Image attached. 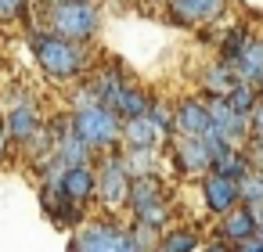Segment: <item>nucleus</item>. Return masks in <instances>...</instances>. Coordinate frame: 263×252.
I'll list each match as a JSON object with an SVG mask.
<instances>
[{
	"mask_svg": "<svg viewBox=\"0 0 263 252\" xmlns=\"http://www.w3.org/2000/svg\"><path fill=\"white\" fill-rule=\"evenodd\" d=\"M249 166H252V162L231 148V151H223V155L213 162V173H220V177H227V180H234V184H238V180H245V177L252 173Z\"/></svg>",
	"mask_w": 263,
	"mask_h": 252,
	"instance_id": "nucleus-18",
	"label": "nucleus"
},
{
	"mask_svg": "<svg viewBox=\"0 0 263 252\" xmlns=\"http://www.w3.org/2000/svg\"><path fill=\"white\" fill-rule=\"evenodd\" d=\"M245 44H249V29H245V26L231 29V33H227V40H223V62L231 65V62L245 51Z\"/></svg>",
	"mask_w": 263,
	"mask_h": 252,
	"instance_id": "nucleus-22",
	"label": "nucleus"
},
{
	"mask_svg": "<svg viewBox=\"0 0 263 252\" xmlns=\"http://www.w3.org/2000/svg\"><path fill=\"white\" fill-rule=\"evenodd\" d=\"M195 245H198L195 230H177V234H170V238L162 241L159 252H195Z\"/></svg>",
	"mask_w": 263,
	"mask_h": 252,
	"instance_id": "nucleus-23",
	"label": "nucleus"
},
{
	"mask_svg": "<svg viewBox=\"0 0 263 252\" xmlns=\"http://www.w3.org/2000/svg\"><path fill=\"white\" fill-rule=\"evenodd\" d=\"M227 220H223V238L227 241H249V238H256V220H252V212H249V205H238V209H227L223 212Z\"/></svg>",
	"mask_w": 263,
	"mask_h": 252,
	"instance_id": "nucleus-16",
	"label": "nucleus"
},
{
	"mask_svg": "<svg viewBox=\"0 0 263 252\" xmlns=\"http://www.w3.org/2000/svg\"><path fill=\"white\" fill-rule=\"evenodd\" d=\"M227 8V0H170V18L177 26H205L216 22Z\"/></svg>",
	"mask_w": 263,
	"mask_h": 252,
	"instance_id": "nucleus-7",
	"label": "nucleus"
},
{
	"mask_svg": "<svg viewBox=\"0 0 263 252\" xmlns=\"http://www.w3.org/2000/svg\"><path fill=\"white\" fill-rule=\"evenodd\" d=\"M119 115L105 105H83L72 115V133L94 151V148H112L119 141Z\"/></svg>",
	"mask_w": 263,
	"mask_h": 252,
	"instance_id": "nucleus-3",
	"label": "nucleus"
},
{
	"mask_svg": "<svg viewBox=\"0 0 263 252\" xmlns=\"http://www.w3.org/2000/svg\"><path fill=\"white\" fill-rule=\"evenodd\" d=\"M234 83H238V76H234V69H231L227 62H216L213 69H205V87H209L216 98H223Z\"/></svg>",
	"mask_w": 263,
	"mask_h": 252,
	"instance_id": "nucleus-20",
	"label": "nucleus"
},
{
	"mask_svg": "<svg viewBox=\"0 0 263 252\" xmlns=\"http://www.w3.org/2000/svg\"><path fill=\"white\" fill-rule=\"evenodd\" d=\"M148 119H152L159 130H170V126H173V112L162 108V105H152V108H148Z\"/></svg>",
	"mask_w": 263,
	"mask_h": 252,
	"instance_id": "nucleus-26",
	"label": "nucleus"
},
{
	"mask_svg": "<svg viewBox=\"0 0 263 252\" xmlns=\"http://www.w3.org/2000/svg\"><path fill=\"white\" fill-rule=\"evenodd\" d=\"M256 177H259V180H263V166H259V173H256Z\"/></svg>",
	"mask_w": 263,
	"mask_h": 252,
	"instance_id": "nucleus-33",
	"label": "nucleus"
},
{
	"mask_svg": "<svg viewBox=\"0 0 263 252\" xmlns=\"http://www.w3.org/2000/svg\"><path fill=\"white\" fill-rule=\"evenodd\" d=\"M126 205L137 212V220L159 227L166 220V205H162V187L155 177H137L130 184V195H126Z\"/></svg>",
	"mask_w": 263,
	"mask_h": 252,
	"instance_id": "nucleus-5",
	"label": "nucleus"
},
{
	"mask_svg": "<svg viewBox=\"0 0 263 252\" xmlns=\"http://www.w3.org/2000/svg\"><path fill=\"white\" fill-rule=\"evenodd\" d=\"M249 212H252V220H256V241H263V202L249 205Z\"/></svg>",
	"mask_w": 263,
	"mask_h": 252,
	"instance_id": "nucleus-29",
	"label": "nucleus"
},
{
	"mask_svg": "<svg viewBox=\"0 0 263 252\" xmlns=\"http://www.w3.org/2000/svg\"><path fill=\"white\" fill-rule=\"evenodd\" d=\"M134 245H137V252H152L155 248V227L152 223H144V220H137V227H134Z\"/></svg>",
	"mask_w": 263,
	"mask_h": 252,
	"instance_id": "nucleus-25",
	"label": "nucleus"
},
{
	"mask_svg": "<svg viewBox=\"0 0 263 252\" xmlns=\"http://www.w3.org/2000/svg\"><path fill=\"white\" fill-rule=\"evenodd\" d=\"M22 8H26V0H0V15H4V18L22 15Z\"/></svg>",
	"mask_w": 263,
	"mask_h": 252,
	"instance_id": "nucleus-28",
	"label": "nucleus"
},
{
	"mask_svg": "<svg viewBox=\"0 0 263 252\" xmlns=\"http://www.w3.org/2000/svg\"><path fill=\"white\" fill-rule=\"evenodd\" d=\"M8 133L15 137V141H29V137H36L44 126H40V108L36 105H29V101H22L18 108H11V115H8Z\"/></svg>",
	"mask_w": 263,
	"mask_h": 252,
	"instance_id": "nucleus-12",
	"label": "nucleus"
},
{
	"mask_svg": "<svg viewBox=\"0 0 263 252\" xmlns=\"http://www.w3.org/2000/svg\"><path fill=\"white\" fill-rule=\"evenodd\" d=\"M231 69H234L238 83L256 87V83H259V76H263V40H249V44H245V51L231 62Z\"/></svg>",
	"mask_w": 263,
	"mask_h": 252,
	"instance_id": "nucleus-11",
	"label": "nucleus"
},
{
	"mask_svg": "<svg viewBox=\"0 0 263 252\" xmlns=\"http://www.w3.org/2000/svg\"><path fill=\"white\" fill-rule=\"evenodd\" d=\"M249 126H252L256 137H263V101L252 105V112H249Z\"/></svg>",
	"mask_w": 263,
	"mask_h": 252,
	"instance_id": "nucleus-27",
	"label": "nucleus"
},
{
	"mask_svg": "<svg viewBox=\"0 0 263 252\" xmlns=\"http://www.w3.org/2000/svg\"><path fill=\"white\" fill-rule=\"evenodd\" d=\"M4 141H8V126H4V115H0V148H4Z\"/></svg>",
	"mask_w": 263,
	"mask_h": 252,
	"instance_id": "nucleus-31",
	"label": "nucleus"
},
{
	"mask_svg": "<svg viewBox=\"0 0 263 252\" xmlns=\"http://www.w3.org/2000/svg\"><path fill=\"white\" fill-rule=\"evenodd\" d=\"M202 198H205L209 212H227V209L238 205V184L220 177V173H209L202 180Z\"/></svg>",
	"mask_w": 263,
	"mask_h": 252,
	"instance_id": "nucleus-9",
	"label": "nucleus"
},
{
	"mask_svg": "<svg viewBox=\"0 0 263 252\" xmlns=\"http://www.w3.org/2000/svg\"><path fill=\"white\" fill-rule=\"evenodd\" d=\"M119 137L130 144V148H155L162 130L148 119V115H137V119H126V126L119 130Z\"/></svg>",
	"mask_w": 263,
	"mask_h": 252,
	"instance_id": "nucleus-14",
	"label": "nucleus"
},
{
	"mask_svg": "<svg viewBox=\"0 0 263 252\" xmlns=\"http://www.w3.org/2000/svg\"><path fill=\"white\" fill-rule=\"evenodd\" d=\"M119 162H123L126 177H130V173H134V177H152L155 148H130V151H126V159H119Z\"/></svg>",
	"mask_w": 263,
	"mask_h": 252,
	"instance_id": "nucleus-19",
	"label": "nucleus"
},
{
	"mask_svg": "<svg viewBox=\"0 0 263 252\" xmlns=\"http://www.w3.org/2000/svg\"><path fill=\"white\" fill-rule=\"evenodd\" d=\"M33 54H36V62L44 65V72L54 76V80H72V76L83 69V51H80L72 40H62V36H54V33L33 36Z\"/></svg>",
	"mask_w": 263,
	"mask_h": 252,
	"instance_id": "nucleus-2",
	"label": "nucleus"
},
{
	"mask_svg": "<svg viewBox=\"0 0 263 252\" xmlns=\"http://www.w3.org/2000/svg\"><path fill=\"white\" fill-rule=\"evenodd\" d=\"M94 173L87 169V166H69L65 173H62V180H58V191L69 198V202H87V198H94Z\"/></svg>",
	"mask_w": 263,
	"mask_h": 252,
	"instance_id": "nucleus-10",
	"label": "nucleus"
},
{
	"mask_svg": "<svg viewBox=\"0 0 263 252\" xmlns=\"http://www.w3.org/2000/svg\"><path fill=\"white\" fill-rule=\"evenodd\" d=\"M72 252H137L130 230H119L116 223H87L76 241Z\"/></svg>",
	"mask_w": 263,
	"mask_h": 252,
	"instance_id": "nucleus-4",
	"label": "nucleus"
},
{
	"mask_svg": "<svg viewBox=\"0 0 263 252\" xmlns=\"http://www.w3.org/2000/svg\"><path fill=\"white\" fill-rule=\"evenodd\" d=\"M205 252H227V248H223V245H209Z\"/></svg>",
	"mask_w": 263,
	"mask_h": 252,
	"instance_id": "nucleus-32",
	"label": "nucleus"
},
{
	"mask_svg": "<svg viewBox=\"0 0 263 252\" xmlns=\"http://www.w3.org/2000/svg\"><path fill=\"white\" fill-rule=\"evenodd\" d=\"M94 184H98L94 191L105 198V205H123L126 195H130V177H126V169H123L119 159H105L101 173L94 177Z\"/></svg>",
	"mask_w": 263,
	"mask_h": 252,
	"instance_id": "nucleus-8",
	"label": "nucleus"
},
{
	"mask_svg": "<svg viewBox=\"0 0 263 252\" xmlns=\"http://www.w3.org/2000/svg\"><path fill=\"white\" fill-rule=\"evenodd\" d=\"M252 166H263V137H256V144L249 148V155H245Z\"/></svg>",
	"mask_w": 263,
	"mask_h": 252,
	"instance_id": "nucleus-30",
	"label": "nucleus"
},
{
	"mask_svg": "<svg viewBox=\"0 0 263 252\" xmlns=\"http://www.w3.org/2000/svg\"><path fill=\"white\" fill-rule=\"evenodd\" d=\"M173 126L184 133V137H198L205 126H209V112L202 101H180V108L173 112Z\"/></svg>",
	"mask_w": 263,
	"mask_h": 252,
	"instance_id": "nucleus-13",
	"label": "nucleus"
},
{
	"mask_svg": "<svg viewBox=\"0 0 263 252\" xmlns=\"http://www.w3.org/2000/svg\"><path fill=\"white\" fill-rule=\"evenodd\" d=\"M51 33L62 40H90L98 33V8L90 0H51Z\"/></svg>",
	"mask_w": 263,
	"mask_h": 252,
	"instance_id": "nucleus-1",
	"label": "nucleus"
},
{
	"mask_svg": "<svg viewBox=\"0 0 263 252\" xmlns=\"http://www.w3.org/2000/svg\"><path fill=\"white\" fill-rule=\"evenodd\" d=\"M223 101H227L238 115H249L252 105H256V87H249V83H234V87L223 94Z\"/></svg>",
	"mask_w": 263,
	"mask_h": 252,
	"instance_id": "nucleus-21",
	"label": "nucleus"
},
{
	"mask_svg": "<svg viewBox=\"0 0 263 252\" xmlns=\"http://www.w3.org/2000/svg\"><path fill=\"white\" fill-rule=\"evenodd\" d=\"M238 198H245L249 205L263 202V180H259L256 173H249L245 180H238Z\"/></svg>",
	"mask_w": 263,
	"mask_h": 252,
	"instance_id": "nucleus-24",
	"label": "nucleus"
},
{
	"mask_svg": "<svg viewBox=\"0 0 263 252\" xmlns=\"http://www.w3.org/2000/svg\"><path fill=\"white\" fill-rule=\"evenodd\" d=\"M116 115H126V119H137V115H148V108H152V101H148V94H141V90H134V87H123L119 94H116V101L108 105Z\"/></svg>",
	"mask_w": 263,
	"mask_h": 252,
	"instance_id": "nucleus-17",
	"label": "nucleus"
},
{
	"mask_svg": "<svg viewBox=\"0 0 263 252\" xmlns=\"http://www.w3.org/2000/svg\"><path fill=\"white\" fill-rule=\"evenodd\" d=\"M213 162L205 155V148L198 144V137H180L177 141V169L184 173H205Z\"/></svg>",
	"mask_w": 263,
	"mask_h": 252,
	"instance_id": "nucleus-15",
	"label": "nucleus"
},
{
	"mask_svg": "<svg viewBox=\"0 0 263 252\" xmlns=\"http://www.w3.org/2000/svg\"><path fill=\"white\" fill-rule=\"evenodd\" d=\"M205 112H209V126H213L231 148L249 137V115H238L223 98H213V101L205 105Z\"/></svg>",
	"mask_w": 263,
	"mask_h": 252,
	"instance_id": "nucleus-6",
	"label": "nucleus"
}]
</instances>
